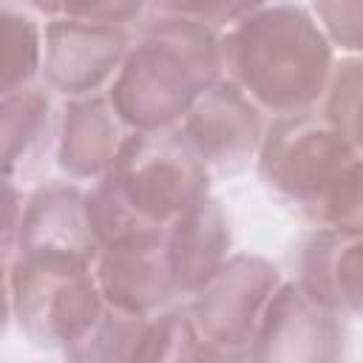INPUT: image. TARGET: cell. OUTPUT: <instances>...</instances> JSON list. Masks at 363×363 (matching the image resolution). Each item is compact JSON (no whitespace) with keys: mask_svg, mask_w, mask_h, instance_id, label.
<instances>
[{"mask_svg":"<svg viewBox=\"0 0 363 363\" xmlns=\"http://www.w3.org/2000/svg\"><path fill=\"white\" fill-rule=\"evenodd\" d=\"M133 40V28L54 17L45 20L43 85L60 96L108 94Z\"/></svg>","mask_w":363,"mask_h":363,"instance_id":"obj_8","label":"cell"},{"mask_svg":"<svg viewBox=\"0 0 363 363\" xmlns=\"http://www.w3.org/2000/svg\"><path fill=\"white\" fill-rule=\"evenodd\" d=\"M162 252L182 301L193 298L235 252V233L227 207L207 196L162 233Z\"/></svg>","mask_w":363,"mask_h":363,"instance_id":"obj_14","label":"cell"},{"mask_svg":"<svg viewBox=\"0 0 363 363\" xmlns=\"http://www.w3.org/2000/svg\"><path fill=\"white\" fill-rule=\"evenodd\" d=\"M43 255L94 264L99 241L88 216V184L68 176H43L26 187L17 241L3 258Z\"/></svg>","mask_w":363,"mask_h":363,"instance_id":"obj_10","label":"cell"},{"mask_svg":"<svg viewBox=\"0 0 363 363\" xmlns=\"http://www.w3.org/2000/svg\"><path fill=\"white\" fill-rule=\"evenodd\" d=\"M298 218L315 230L363 233V156L349 162L298 213Z\"/></svg>","mask_w":363,"mask_h":363,"instance_id":"obj_18","label":"cell"},{"mask_svg":"<svg viewBox=\"0 0 363 363\" xmlns=\"http://www.w3.org/2000/svg\"><path fill=\"white\" fill-rule=\"evenodd\" d=\"M23 3L34 9L43 20L74 17V20L108 23L125 28H136L153 14L150 0H23Z\"/></svg>","mask_w":363,"mask_h":363,"instance_id":"obj_20","label":"cell"},{"mask_svg":"<svg viewBox=\"0 0 363 363\" xmlns=\"http://www.w3.org/2000/svg\"><path fill=\"white\" fill-rule=\"evenodd\" d=\"M286 272L258 255L235 250L230 261L193 295L187 309L204 343V360H252L261 318Z\"/></svg>","mask_w":363,"mask_h":363,"instance_id":"obj_5","label":"cell"},{"mask_svg":"<svg viewBox=\"0 0 363 363\" xmlns=\"http://www.w3.org/2000/svg\"><path fill=\"white\" fill-rule=\"evenodd\" d=\"M6 326L37 349L65 354L99 320L108 301L96 284L94 264L43 255L3 258Z\"/></svg>","mask_w":363,"mask_h":363,"instance_id":"obj_4","label":"cell"},{"mask_svg":"<svg viewBox=\"0 0 363 363\" xmlns=\"http://www.w3.org/2000/svg\"><path fill=\"white\" fill-rule=\"evenodd\" d=\"M60 96L43 82L0 94V159L3 182L23 187L43 179L48 162H54Z\"/></svg>","mask_w":363,"mask_h":363,"instance_id":"obj_13","label":"cell"},{"mask_svg":"<svg viewBox=\"0 0 363 363\" xmlns=\"http://www.w3.org/2000/svg\"><path fill=\"white\" fill-rule=\"evenodd\" d=\"M147 318L150 315H133L108 303L94 329L62 357L77 363H136Z\"/></svg>","mask_w":363,"mask_h":363,"instance_id":"obj_17","label":"cell"},{"mask_svg":"<svg viewBox=\"0 0 363 363\" xmlns=\"http://www.w3.org/2000/svg\"><path fill=\"white\" fill-rule=\"evenodd\" d=\"M357 156L332 119L315 108L272 116L252 167L281 204L301 213Z\"/></svg>","mask_w":363,"mask_h":363,"instance_id":"obj_6","label":"cell"},{"mask_svg":"<svg viewBox=\"0 0 363 363\" xmlns=\"http://www.w3.org/2000/svg\"><path fill=\"white\" fill-rule=\"evenodd\" d=\"M213 182L179 130L128 133L111 170L88 184V216L99 250L162 235L213 196Z\"/></svg>","mask_w":363,"mask_h":363,"instance_id":"obj_2","label":"cell"},{"mask_svg":"<svg viewBox=\"0 0 363 363\" xmlns=\"http://www.w3.org/2000/svg\"><path fill=\"white\" fill-rule=\"evenodd\" d=\"M337 54L363 57V0H309Z\"/></svg>","mask_w":363,"mask_h":363,"instance_id":"obj_22","label":"cell"},{"mask_svg":"<svg viewBox=\"0 0 363 363\" xmlns=\"http://www.w3.org/2000/svg\"><path fill=\"white\" fill-rule=\"evenodd\" d=\"M224 77L221 31L176 14L133 28L128 57L108 91L130 133L176 130L199 96Z\"/></svg>","mask_w":363,"mask_h":363,"instance_id":"obj_3","label":"cell"},{"mask_svg":"<svg viewBox=\"0 0 363 363\" xmlns=\"http://www.w3.org/2000/svg\"><path fill=\"white\" fill-rule=\"evenodd\" d=\"M278 0H150L153 14H176L207 23L218 31L241 23L244 17L272 6Z\"/></svg>","mask_w":363,"mask_h":363,"instance_id":"obj_21","label":"cell"},{"mask_svg":"<svg viewBox=\"0 0 363 363\" xmlns=\"http://www.w3.org/2000/svg\"><path fill=\"white\" fill-rule=\"evenodd\" d=\"M289 275L349 320H363V233L309 227L289 261Z\"/></svg>","mask_w":363,"mask_h":363,"instance_id":"obj_12","label":"cell"},{"mask_svg":"<svg viewBox=\"0 0 363 363\" xmlns=\"http://www.w3.org/2000/svg\"><path fill=\"white\" fill-rule=\"evenodd\" d=\"M45 20L23 0H3V85L0 94L43 82Z\"/></svg>","mask_w":363,"mask_h":363,"instance_id":"obj_16","label":"cell"},{"mask_svg":"<svg viewBox=\"0 0 363 363\" xmlns=\"http://www.w3.org/2000/svg\"><path fill=\"white\" fill-rule=\"evenodd\" d=\"M269 116L230 77L213 82L176 128L213 179H233L255 164Z\"/></svg>","mask_w":363,"mask_h":363,"instance_id":"obj_7","label":"cell"},{"mask_svg":"<svg viewBox=\"0 0 363 363\" xmlns=\"http://www.w3.org/2000/svg\"><path fill=\"white\" fill-rule=\"evenodd\" d=\"M349 349V318L318 301L292 275L275 289L252 346V360L320 363Z\"/></svg>","mask_w":363,"mask_h":363,"instance_id":"obj_9","label":"cell"},{"mask_svg":"<svg viewBox=\"0 0 363 363\" xmlns=\"http://www.w3.org/2000/svg\"><path fill=\"white\" fill-rule=\"evenodd\" d=\"M128 133L108 94L60 99L54 164L62 176L94 184L111 170Z\"/></svg>","mask_w":363,"mask_h":363,"instance_id":"obj_11","label":"cell"},{"mask_svg":"<svg viewBox=\"0 0 363 363\" xmlns=\"http://www.w3.org/2000/svg\"><path fill=\"white\" fill-rule=\"evenodd\" d=\"M224 77H230L272 119L323 105L337 48L315 11L278 0L221 31Z\"/></svg>","mask_w":363,"mask_h":363,"instance_id":"obj_1","label":"cell"},{"mask_svg":"<svg viewBox=\"0 0 363 363\" xmlns=\"http://www.w3.org/2000/svg\"><path fill=\"white\" fill-rule=\"evenodd\" d=\"M320 111L363 156V57L340 54Z\"/></svg>","mask_w":363,"mask_h":363,"instance_id":"obj_19","label":"cell"},{"mask_svg":"<svg viewBox=\"0 0 363 363\" xmlns=\"http://www.w3.org/2000/svg\"><path fill=\"white\" fill-rule=\"evenodd\" d=\"M96 284L105 301L133 315H153L184 303L162 252V235L102 247L94 261Z\"/></svg>","mask_w":363,"mask_h":363,"instance_id":"obj_15","label":"cell"}]
</instances>
